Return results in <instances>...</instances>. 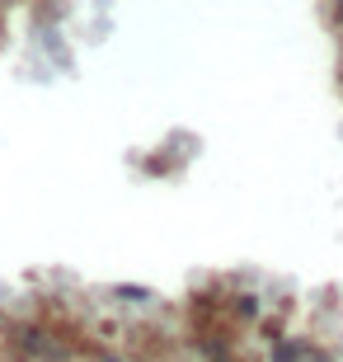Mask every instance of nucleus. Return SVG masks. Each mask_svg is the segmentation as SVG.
Masks as SVG:
<instances>
[{"label":"nucleus","mask_w":343,"mask_h":362,"mask_svg":"<svg viewBox=\"0 0 343 362\" xmlns=\"http://www.w3.org/2000/svg\"><path fill=\"white\" fill-rule=\"evenodd\" d=\"M273 362H330V353L315 349L310 339H277L273 344Z\"/></svg>","instance_id":"f257e3e1"},{"label":"nucleus","mask_w":343,"mask_h":362,"mask_svg":"<svg viewBox=\"0 0 343 362\" xmlns=\"http://www.w3.org/2000/svg\"><path fill=\"white\" fill-rule=\"evenodd\" d=\"M334 24H343V0H334Z\"/></svg>","instance_id":"f03ea898"}]
</instances>
